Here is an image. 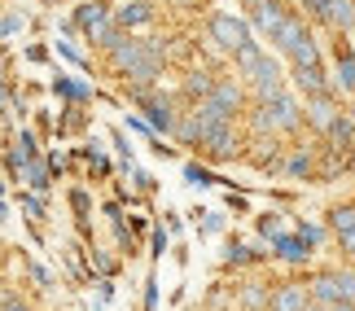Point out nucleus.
Wrapping results in <instances>:
<instances>
[{"label": "nucleus", "instance_id": "nucleus-1", "mask_svg": "<svg viewBox=\"0 0 355 311\" xmlns=\"http://www.w3.org/2000/svg\"><path fill=\"white\" fill-rule=\"evenodd\" d=\"M207 31H211V44L215 48H224V53H237L250 44V26H245V18H237V13H211V22H207Z\"/></svg>", "mask_w": 355, "mask_h": 311}, {"label": "nucleus", "instance_id": "nucleus-2", "mask_svg": "<svg viewBox=\"0 0 355 311\" xmlns=\"http://www.w3.org/2000/svg\"><path fill=\"white\" fill-rule=\"evenodd\" d=\"M245 88H250V97H254V101H272L277 92H285L281 66H277V62H272L268 53H263V57H259V66H254L250 75H245Z\"/></svg>", "mask_w": 355, "mask_h": 311}, {"label": "nucleus", "instance_id": "nucleus-3", "mask_svg": "<svg viewBox=\"0 0 355 311\" xmlns=\"http://www.w3.org/2000/svg\"><path fill=\"white\" fill-rule=\"evenodd\" d=\"M272 118V132H298V123H303V105H298L290 92H277L272 101H259Z\"/></svg>", "mask_w": 355, "mask_h": 311}, {"label": "nucleus", "instance_id": "nucleus-4", "mask_svg": "<svg viewBox=\"0 0 355 311\" xmlns=\"http://www.w3.org/2000/svg\"><path fill=\"white\" fill-rule=\"evenodd\" d=\"M110 22H114V9L105 5V0H84V5L75 9V26H79L88 39H97Z\"/></svg>", "mask_w": 355, "mask_h": 311}, {"label": "nucleus", "instance_id": "nucleus-5", "mask_svg": "<svg viewBox=\"0 0 355 311\" xmlns=\"http://www.w3.org/2000/svg\"><path fill=\"white\" fill-rule=\"evenodd\" d=\"M307 39H311V26H307V18H298V13H285L281 26L272 31V44H277L285 57H290L298 44H307Z\"/></svg>", "mask_w": 355, "mask_h": 311}, {"label": "nucleus", "instance_id": "nucleus-6", "mask_svg": "<svg viewBox=\"0 0 355 311\" xmlns=\"http://www.w3.org/2000/svg\"><path fill=\"white\" fill-rule=\"evenodd\" d=\"M338 114H343V110H338L334 92H320V97H307V101H303V118H307L316 132H329V123H334Z\"/></svg>", "mask_w": 355, "mask_h": 311}, {"label": "nucleus", "instance_id": "nucleus-7", "mask_svg": "<svg viewBox=\"0 0 355 311\" xmlns=\"http://www.w3.org/2000/svg\"><path fill=\"white\" fill-rule=\"evenodd\" d=\"M285 13H290V9H285L281 0H263V5H254V9H250V18H245V26H254L259 35H268V39H272V31L281 26V18H285Z\"/></svg>", "mask_w": 355, "mask_h": 311}, {"label": "nucleus", "instance_id": "nucleus-8", "mask_svg": "<svg viewBox=\"0 0 355 311\" xmlns=\"http://www.w3.org/2000/svg\"><path fill=\"white\" fill-rule=\"evenodd\" d=\"M307 307V285L303 281H285V285L272 290L268 299V311H303Z\"/></svg>", "mask_w": 355, "mask_h": 311}, {"label": "nucleus", "instance_id": "nucleus-9", "mask_svg": "<svg viewBox=\"0 0 355 311\" xmlns=\"http://www.w3.org/2000/svg\"><path fill=\"white\" fill-rule=\"evenodd\" d=\"M149 22H154V5L149 0H128L123 9H114V26L128 35H132V26H149Z\"/></svg>", "mask_w": 355, "mask_h": 311}, {"label": "nucleus", "instance_id": "nucleus-10", "mask_svg": "<svg viewBox=\"0 0 355 311\" xmlns=\"http://www.w3.org/2000/svg\"><path fill=\"white\" fill-rule=\"evenodd\" d=\"M294 84L303 97H320V92H329V75H324V66H294Z\"/></svg>", "mask_w": 355, "mask_h": 311}, {"label": "nucleus", "instance_id": "nucleus-11", "mask_svg": "<svg viewBox=\"0 0 355 311\" xmlns=\"http://www.w3.org/2000/svg\"><path fill=\"white\" fill-rule=\"evenodd\" d=\"M198 145H202V150H207L215 162H224V158L237 154V132H233V123H228V127H220V132H211V136H202Z\"/></svg>", "mask_w": 355, "mask_h": 311}, {"label": "nucleus", "instance_id": "nucleus-12", "mask_svg": "<svg viewBox=\"0 0 355 311\" xmlns=\"http://www.w3.org/2000/svg\"><path fill=\"white\" fill-rule=\"evenodd\" d=\"M207 101H215L224 114H237L241 101H245V92H241V84H233V79H215V88H211Z\"/></svg>", "mask_w": 355, "mask_h": 311}, {"label": "nucleus", "instance_id": "nucleus-13", "mask_svg": "<svg viewBox=\"0 0 355 311\" xmlns=\"http://www.w3.org/2000/svg\"><path fill=\"white\" fill-rule=\"evenodd\" d=\"M307 303H311V307H334V303H338L334 272H316V276L307 281Z\"/></svg>", "mask_w": 355, "mask_h": 311}, {"label": "nucleus", "instance_id": "nucleus-14", "mask_svg": "<svg viewBox=\"0 0 355 311\" xmlns=\"http://www.w3.org/2000/svg\"><path fill=\"white\" fill-rule=\"evenodd\" d=\"M272 250H277V259H281V263H307V259H311V250H307L294 233L272 237Z\"/></svg>", "mask_w": 355, "mask_h": 311}, {"label": "nucleus", "instance_id": "nucleus-15", "mask_svg": "<svg viewBox=\"0 0 355 311\" xmlns=\"http://www.w3.org/2000/svg\"><path fill=\"white\" fill-rule=\"evenodd\" d=\"M22 180H26V184H31V188H35V193H49V180H53V167H49V162H44V158H31V162H26V167H22Z\"/></svg>", "mask_w": 355, "mask_h": 311}, {"label": "nucleus", "instance_id": "nucleus-16", "mask_svg": "<svg viewBox=\"0 0 355 311\" xmlns=\"http://www.w3.org/2000/svg\"><path fill=\"white\" fill-rule=\"evenodd\" d=\"M347 92V97H355V57H338V71H334V79H329V92Z\"/></svg>", "mask_w": 355, "mask_h": 311}, {"label": "nucleus", "instance_id": "nucleus-17", "mask_svg": "<svg viewBox=\"0 0 355 311\" xmlns=\"http://www.w3.org/2000/svg\"><path fill=\"white\" fill-rule=\"evenodd\" d=\"M324 136L334 141V150H343V154H351V141H355V123L347 114H338L334 123H329V132H324Z\"/></svg>", "mask_w": 355, "mask_h": 311}, {"label": "nucleus", "instance_id": "nucleus-18", "mask_svg": "<svg viewBox=\"0 0 355 311\" xmlns=\"http://www.w3.org/2000/svg\"><path fill=\"white\" fill-rule=\"evenodd\" d=\"M329 26H338V31H351L355 26V0H334L329 5V18H324Z\"/></svg>", "mask_w": 355, "mask_h": 311}, {"label": "nucleus", "instance_id": "nucleus-19", "mask_svg": "<svg viewBox=\"0 0 355 311\" xmlns=\"http://www.w3.org/2000/svg\"><path fill=\"white\" fill-rule=\"evenodd\" d=\"M211 88H215V79H211L207 71H189V79H184L189 101H207V97H211Z\"/></svg>", "mask_w": 355, "mask_h": 311}, {"label": "nucleus", "instance_id": "nucleus-20", "mask_svg": "<svg viewBox=\"0 0 355 311\" xmlns=\"http://www.w3.org/2000/svg\"><path fill=\"white\" fill-rule=\"evenodd\" d=\"M259 57H263V48H259L254 39H250V44H245V48H237V53H233V66H237V75L245 79V75H250L254 66H259Z\"/></svg>", "mask_w": 355, "mask_h": 311}, {"label": "nucleus", "instance_id": "nucleus-21", "mask_svg": "<svg viewBox=\"0 0 355 311\" xmlns=\"http://www.w3.org/2000/svg\"><path fill=\"white\" fill-rule=\"evenodd\" d=\"M324 220H329V228H334L338 237L351 233V228H355V202H347V206H334L329 215H324Z\"/></svg>", "mask_w": 355, "mask_h": 311}, {"label": "nucleus", "instance_id": "nucleus-22", "mask_svg": "<svg viewBox=\"0 0 355 311\" xmlns=\"http://www.w3.org/2000/svg\"><path fill=\"white\" fill-rule=\"evenodd\" d=\"M53 88H58L62 97H71V101H88L92 97V88L88 84H75L71 75H58V79H53Z\"/></svg>", "mask_w": 355, "mask_h": 311}, {"label": "nucleus", "instance_id": "nucleus-23", "mask_svg": "<svg viewBox=\"0 0 355 311\" xmlns=\"http://www.w3.org/2000/svg\"><path fill=\"white\" fill-rule=\"evenodd\" d=\"M171 136L180 141V145H198V123H193V114H175Z\"/></svg>", "mask_w": 355, "mask_h": 311}, {"label": "nucleus", "instance_id": "nucleus-24", "mask_svg": "<svg viewBox=\"0 0 355 311\" xmlns=\"http://www.w3.org/2000/svg\"><path fill=\"white\" fill-rule=\"evenodd\" d=\"M334 285H338V303H355V267H338Z\"/></svg>", "mask_w": 355, "mask_h": 311}, {"label": "nucleus", "instance_id": "nucleus-25", "mask_svg": "<svg viewBox=\"0 0 355 311\" xmlns=\"http://www.w3.org/2000/svg\"><path fill=\"white\" fill-rule=\"evenodd\" d=\"M237 299H241L245 311H268V290H263V285H241Z\"/></svg>", "mask_w": 355, "mask_h": 311}, {"label": "nucleus", "instance_id": "nucleus-26", "mask_svg": "<svg viewBox=\"0 0 355 311\" xmlns=\"http://www.w3.org/2000/svg\"><path fill=\"white\" fill-rule=\"evenodd\" d=\"M250 259H254L250 246H241V241H228V250H224V263H228V267H241V263H250Z\"/></svg>", "mask_w": 355, "mask_h": 311}, {"label": "nucleus", "instance_id": "nucleus-27", "mask_svg": "<svg viewBox=\"0 0 355 311\" xmlns=\"http://www.w3.org/2000/svg\"><path fill=\"white\" fill-rule=\"evenodd\" d=\"M294 237L303 241L307 250H316V246H320V228H316V224H307V220H298V224H294Z\"/></svg>", "mask_w": 355, "mask_h": 311}, {"label": "nucleus", "instance_id": "nucleus-28", "mask_svg": "<svg viewBox=\"0 0 355 311\" xmlns=\"http://www.w3.org/2000/svg\"><path fill=\"white\" fill-rule=\"evenodd\" d=\"M254 228H259V233H263V237H281V233H285V228H281V215H277V211L259 215V224H254Z\"/></svg>", "mask_w": 355, "mask_h": 311}, {"label": "nucleus", "instance_id": "nucleus-29", "mask_svg": "<svg viewBox=\"0 0 355 311\" xmlns=\"http://www.w3.org/2000/svg\"><path fill=\"white\" fill-rule=\"evenodd\" d=\"M285 171H290V175H311V171H316V167H311V154H290Z\"/></svg>", "mask_w": 355, "mask_h": 311}, {"label": "nucleus", "instance_id": "nucleus-30", "mask_svg": "<svg viewBox=\"0 0 355 311\" xmlns=\"http://www.w3.org/2000/svg\"><path fill=\"white\" fill-rule=\"evenodd\" d=\"M184 175H189V184H215V175H211L207 167H198V162H189Z\"/></svg>", "mask_w": 355, "mask_h": 311}, {"label": "nucleus", "instance_id": "nucleus-31", "mask_svg": "<svg viewBox=\"0 0 355 311\" xmlns=\"http://www.w3.org/2000/svg\"><path fill=\"white\" fill-rule=\"evenodd\" d=\"M22 211L31 215V224H40V220H44V206H40V197H31V193L22 197Z\"/></svg>", "mask_w": 355, "mask_h": 311}, {"label": "nucleus", "instance_id": "nucleus-32", "mask_svg": "<svg viewBox=\"0 0 355 311\" xmlns=\"http://www.w3.org/2000/svg\"><path fill=\"white\" fill-rule=\"evenodd\" d=\"M18 26H22V18H18V13H5V18H0V39H9L13 31H18Z\"/></svg>", "mask_w": 355, "mask_h": 311}, {"label": "nucleus", "instance_id": "nucleus-33", "mask_svg": "<svg viewBox=\"0 0 355 311\" xmlns=\"http://www.w3.org/2000/svg\"><path fill=\"white\" fill-rule=\"evenodd\" d=\"M145 311H158V281H145Z\"/></svg>", "mask_w": 355, "mask_h": 311}, {"label": "nucleus", "instance_id": "nucleus-34", "mask_svg": "<svg viewBox=\"0 0 355 311\" xmlns=\"http://www.w3.org/2000/svg\"><path fill=\"white\" fill-rule=\"evenodd\" d=\"M71 206H75V215H79V220L88 215V193H84V188H75V193H71Z\"/></svg>", "mask_w": 355, "mask_h": 311}, {"label": "nucleus", "instance_id": "nucleus-35", "mask_svg": "<svg viewBox=\"0 0 355 311\" xmlns=\"http://www.w3.org/2000/svg\"><path fill=\"white\" fill-rule=\"evenodd\" d=\"M329 5H334V0H307V9H311V18H329Z\"/></svg>", "mask_w": 355, "mask_h": 311}, {"label": "nucleus", "instance_id": "nucleus-36", "mask_svg": "<svg viewBox=\"0 0 355 311\" xmlns=\"http://www.w3.org/2000/svg\"><path fill=\"white\" fill-rule=\"evenodd\" d=\"M92 267H97V272H105V276H110V272H114V263H110V259H105V254H101V250H92Z\"/></svg>", "mask_w": 355, "mask_h": 311}, {"label": "nucleus", "instance_id": "nucleus-37", "mask_svg": "<svg viewBox=\"0 0 355 311\" xmlns=\"http://www.w3.org/2000/svg\"><path fill=\"white\" fill-rule=\"evenodd\" d=\"M154 254H158V259L167 254V233H162V228H154Z\"/></svg>", "mask_w": 355, "mask_h": 311}, {"label": "nucleus", "instance_id": "nucleus-38", "mask_svg": "<svg viewBox=\"0 0 355 311\" xmlns=\"http://www.w3.org/2000/svg\"><path fill=\"white\" fill-rule=\"evenodd\" d=\"M338 250H343V254H351V250H355V228H351V233H343V237H338Z\"/></svg>", "mask_w": 355, "mask_h": 311}, {"label": "nucleus", "instance_id": "nucleus-39", "mask_svg": "<svg viewBox=\"0 0 355 311\" xmlns=\"http://www.w3.org/2000/svg\"><path fill=\"white\" fill-rule=\"evenodd\" d=\"M0 311H31V307H26L22 299H13V294H9V299H5V303H0Z\"/></svg>", "mask_w": 355, "mask_h": 311}, {"label": "nucleus", "instance_id": "nucleus-40", "mask_svg": "<svg viewBox=\"0 0 355 311\" xmlns=\"http://www.w3.org/2000/svg\"><path fill=\"white\" fill-rule=\"evenodd\" d=\"M31 276H35V281H40V285H44V290L53 285V276H49V272H44V267H40V263H31Z\"/></svg>", "mask_w": 355, "mask_h": 311}, {"label": "nucleus", "instance_id": "nucleus-41", "mask_svg": "<svg viewBox=\"0 0 355 311\" xmlns=\"http://www.w3.org/2000/svg\"><path fill=\"white\" fill-rule=\"evenodd\" d=\"M220 228H224V220H220V215H207V224H202V233H220Z\"/></svg>", "mask_w": 355, "mask_h": 311}, {"label": "nucleus", "instance_id": "nucleus-42", "mask_svg": "<svg viewBox=\"0 0 355 311\" xmlns=\"http://www.w3.org/2000/svg\"><path fill=\"white\" fill-rule=\"evenodd\" d=\"M324 311H355V303H334V307H324Z\"/></svg>", "mask_w": 355, "mask_h": 311}, {"label": "nucleus", "instance_id": "nucleus-43", "mask_svg": "<svg viewBox=\"0 0 355 311\" xmlns=\"http://www.w3.org/2000/svg\"><path fill=\"white\" fill-rule=\"evenodd\" d=\"M0 224H5V197H0Z\"/></svg>", "mask_w": 355, "mask_h": 311}, {"label": "nucleus", "instance_id": "nucleus-44", "mask_svg": "<svg viewBox=\"0 0 355 311\" xmlns=\"http://www.w3.org/2000/svg\"><path fill=\"white\" fill-rule=\"evenodd\" d=\"M254 5H263V0H245V9H254Z\"/></svg>", "mask_w": 355, "mask_h": 311}, {"label": "nucleus", "instance_id": "nucleus-45", "mask_svg": "<svg viewBox=\"0 0 355 311\" xmlns=\"http://www.w3.org/2000/svg\"><path fill=\"white\" fill-rule=\"evenodd\" d=\"M347 259H351V263H347V267H355V250H351V254H347Z\"/></svg>", "mask_w": 355, "mask_h": 311}, {"label": "nucleus", "instance_id": "nucleus-46", "mask_svg": "<svg viewBox=\"0 0 355 311\" xmlns=\"http://www.w3.org/2000/svg\"><path fill=\"white\" fill-rule=\"evenodd\" d=\"M351 123H355V97H351Z\"/></svg>", "mask_w": 355, "mask_h": 311}, {"label": "nucleus", "instance_id": "nucleus-47", "mask_svg": "<svg viewBox=\"0 0 355 311\" xmlns=\"http://www.w3.org/2000/svg\"><path fill=\"white\" fill-rule=\"evenodd\" d=\"M303 311H324V307H311V303H307V307H303Z\"/></svg>", "mask_w": 355, "mask_h": 311}, {"label": "nucleus", "instance_id": "nucleus-48", "mask_svg": "<svg viewBox=\"0 0 355 311\" xmlns=\"http://www.w3.org/2000/svg\"><path fill=\"white\" fill-rule=\"evenodd\" d=\"M0 71H5V53H0Z\"/></svg>", "mask_w": 355, "mask_h": 311}, {"label": "nucleus", "instance_id": "nucleus-49", "mask_svg": "<svg viewBox=\"0 0 355 311\" xmlns=\"http://www.w3.org/2000/svg\"><path fill=\"white\" fill-rule=\"evenodd\" d=\"M44 5H58V0H44Z\"/></svg>", "mask_w": 355, "mask_h": 311}, {"label": "nucleus", "instance_id": "nucleus-50", "mask_svg": "<svg viewBox=\"0 0 355 311\" xmlns=\"http://www.w3.org/2000/svg\"><path fill=\"white\" fill-rule=\"evenodd\" d=\"M184 5H198V0H184Z\"/></svg>", "mask_w": 355, "mask_h": 311}, {"label": "nucleus", "instance_id": "nucleus-51", "mask_svg": "<svg viewBox=\"0 0 355 311\" xmlns=\"http://www.w3.org/2000/svg\"><path fill=\"white\" fill-rule=\"evenodd\" d=\"M0 193H5V184H0Z\"/></svg>", "mask_w": 355, "mask_h": 311}]
</instances>
